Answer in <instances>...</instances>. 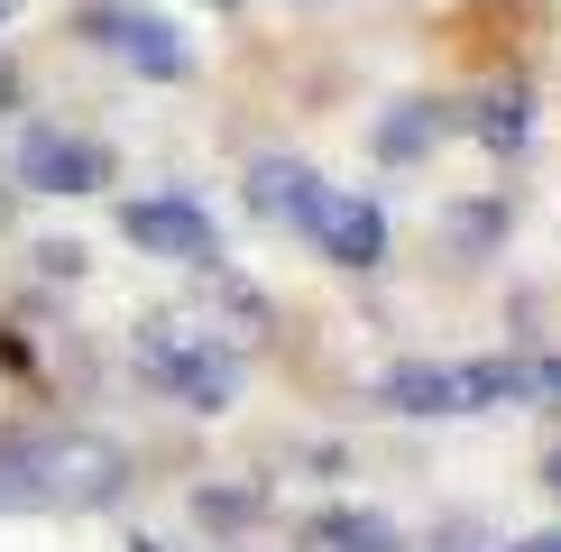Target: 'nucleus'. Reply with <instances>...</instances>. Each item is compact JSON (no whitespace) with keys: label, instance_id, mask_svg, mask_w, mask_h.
<instances>
[{"label":"nucleus","instance_id":"9b49d317","mask_svg":"<svg viewBox=\"0 0 561 552\" xmlns=\"http://www.w3.org/2000/svg\"><path fill=\"white\" fill-rule=\"evenodd\" d=\"M313 552H405L378 516H322L313 525Z\"/></svg>","mask_w":561,"mask_h":552},{"label":"nucleus","instance_id":"dca6fc26","mask_svg":"<svg viewBox=\"0 0 561 552\" xmlns=\"http://www.w3.org/2000/svg\"><path fill=\"white\" fill-rule=\"evenodd\" d=\"M10 10H19V0H0V19H10Z\"/></svg>","mask_w":561,"mask_h":552},{"label":"nucleus","instance_id":"0eeeda50","mask_svg":"<svg viewBox=\"0 0 561 552\" xmlns=\"http://www.w3.org/2000/svg\"><path fill=\"white\" fill-rule=\"evenodd\" d=\"M304 230H313V249L332 267H378L387 258V212H378V203H359V194H313Z\"/></svg>","mask_w":561,"mask_h":552},{"label":"nucleus","instance_id":"6e6552de","mask_svg":"<svg viewBox=\"0 0 561 552\" xmlns=\"http://www.w3.org/2000/svg\"><path fill=\"white\" fill-rule=\"evenodd\" d=\"M313 166H295V157H259V166H249V212L259 221H304L313 212Z\"/></svg>","mask_w":561,"mask_h":552},{"label":"nucleus","instance_id":"2eb2a0df","mask_svg":"<svg viewBox=\"0 0 561 552\" xmlns=\"http://www.w3.org/2000/svg\"><path fill=\"white\" fill-rule=\"evenodd\" d=\"M543 479H552V497H561V451H552V470H543Z\"/></svg>","mask_w":561,"mask_h":552},{"label":"nucleus","instance_id":"20e7f679","mask_svg":"<svg viewBox=\"0 0 561 552\" xmlns=\"http://www.w3.org/2000/svg\"><path fill=\"white\" fill-rule=\"evenodd\" d=\"M75 37L111 46V56L138 65L148 83H184V74H194V46H184V28H175V19H157V10H129V0H92V10L75 19Z\"/></svg>","mask_w":561,"mask_h":552},{"label":"nucleus","instance_id":"4468645a","mask_svg":"<svg viewBox=\"0 0 561 552\" xmlns=\"http://www.w3.org/2000/svg\"><path fill=\"white\" fill-rule=\"evenodd\" d=\"M534 368H543V387H552V396H561V359H534Z\"/></svg>","mask_w":561,"mask_h":552},{"label":"nucleus","instance_id":"f03ea898","mask_svg":"<svg viewBox=\"0 0 561 552\" xmlns=\"http://www.w3.org/2000/svg\"><path fill=\"white\" fill-rule=\"evenodd\" d=\"M506 396H543L534 359H396L378 378V405L396 414H488Z\"/></svg>","mask_w":561,"mask_h":552},{"label":"nucleus","instance_id":"1a4fd4ad","mask_svg":"<svg viewBox=\"0 0 561 552\" xmlns=\"http://www.w3.org/2000/svg\"><path fill=\"white\" fill-rule=\"evenodd\" d=\"M470 129H479V148H497V157H516V148H525V92H516V83H497V92H479V102H470Z\"/></svg>","mask_w":561,"mask_h":552},{"label":"nucleus","instance_id":"9d476101","mask_svg":"<svg viewBox=\"0 0 561 552\" xmlns=\"http://www.w3.org/2000/svg\"><path fill=\"white\" fill-rule=\"evenodd\" d=\"M433 138H442V111L433 102H396L387 120H378V157H424Z\"/></svg>","mask_w":561,"mask_h":552},{"label":"nucleus","instance_id":"f8f14e48","mask_svg":"<svg viewBox=\"0 0 561 552\" xmlns=\"http://www.w3.org/2000/svg\"><path fill=\"white\" fill-rule=\"evenodd\" d=\"M506 552H561V534H525V543H506Z\"/></svg>","mask_w":561,"mask_h":552},{"label":"nucleus","instance_id":"ddd939ff","mask_svg":"<svg viewBox=\"0 0 561 552\" xmlns=\"http://www.w3.org/2000/svg\"><path fill=\"white\" fill-rule=\"evenodd\" d=\"M19 102V74H10V56H0V111H10Z\"/></svg>","mask_w":561,"mask_h":552},{"label":"nucleus","instance_id":"39448f33","mask_svg":"<svg viewBox=\"0 0 561 552\" xmlns=\"http://www.w3.org/2000/svg\"><path fill=\"white\" fill-rule=\"evenodd\" d=\"M121 230L148 258H175V267H213L221 258V230L194 194H148V203H121Z\"/></svg>","mask_w":561,"mask_h":552},{"label":"nucleus","instance_id":"f257e3e1","mask_svg":"<svg viewBox=\"0 0 561 552\" xmlns=\"http://www.w3.org/2000/svg\"><path fill=\"white\" fill-rule=\"evenodd\" d=\"M121 442L102 433H28V442H0V516L10 506H102L121 488Z\"/></svg>","mask_w":561,"mask_h":552},{"label":"nucleus","instance_id":"423d86ee","mask_svg":"<svg viewBox=\"0 0 561 552\" xmlns=\"http://www.w3.org/2000/svg\"><path fill=\"white\" fill-rule=\"evenodd\" d=\"M19 184L28 194H102L111 184V157L92 148V138H75V129H28L19 138Z\"/></svg>","mask_w":561,"mask_h":552},{"label":"nucleus","instance_id":"7ed1b4c3","mask_svg":"<svg viewBox=\"0 0 561 552\" xmlns=\"http://www.w3.org/2000/svg\"><path fill=\"white\" fill-rule=\"evenodd\" d=\"M129 359H138V378H148L157 396H175V405H194V414H221L230 396H240V359L213 350L194 322H138Z\"/></svg>","mask_w":561,"mask_h":552},{"label":"nucleus","instance_id":"f3484780","mask_svg":"<svg viewBox=\"0 0 561 552\" xmlns=\"http://www.w3.org/2000/svg\"><path fill=\"white\" fill-rule=\"evenodd\" d=\"M213 10H230V0H213Z\"/></svg>","mask_w":561,"mask_h":552}]
</instances>
